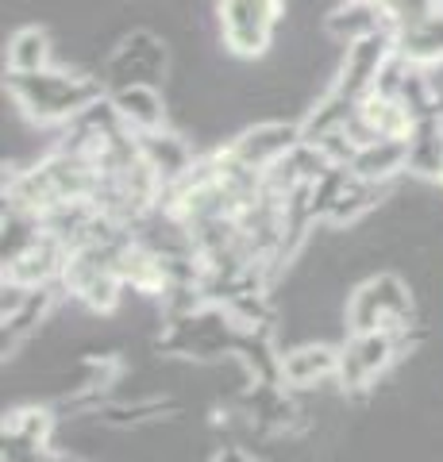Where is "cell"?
<instances>
[{
	"instance_id": "6da1fadb",
	"label": "cell",
	"mask_w": 443,
	"mask_h": 462,
	"mask_svg": "<svg viewBox=\"0 0 443 462\" xmlns=\"http://www.w3.org/2000/svg\"><path fill=\"white\" fill-rule=\"evenodd\" d=\"M5 89L27 120L39 127H66L105 97V81L81 69L47 66L35 74H8Z\"/></svg>"
},
{
	"instance_id": "7a4b0ae2",
	"label": "cell",
	"mask_w": 443,
	"mask_h": 462,
	"mask_svg": "<svg viewBox=\"0 0 443 462\" xmlns=\"http://www.w3.org/2000/svg\"><path fill=\"white\" fill-rule=\"evenodd\" d=\"M420 343L417 328H382V331H351L339 346V389L347 397H363L397 358Z\"/></svg>"
},
{
	"instance_id": "3957f363",
	"label": "cell",
	"mask_w": 443,
	"mask_h": 462,
	"mask_svg": "<svg viewBox=\"0 0 443 462\" xmlns=\"http://www.w3.org/2000/svg\"><path fill=\"white\" fill-rule=\"evenodd\" d=\"M285 16V0H217L220 42L232 58H263Z\"/></svg>"
},
{
	"instance_id": "277c9868",
	"label": "cell",
	"mask_w": 443,
	"mask_h": 462,
	"mask_svg": "<svg viewBox=\"0 0 443 462\" xmlns=\"http://www.w3.org/2000/svg\"><path fill=\"white\" fill-rule=\"evenodd\" d=\"M382 328H417L412 324V293L397 273H374L355 285L347 297V331Z\"/></svg>"
},
{
	"instance_id": "5b68a950",
	"label": "cell",
	"mask_w": 443,
	"mask_h": 462,
	"mask_svg": "<svg viewBox=\"0 0 443 462\" xmlns=\"http://www.w3.org/2000/svg\"><path fill=\"white\" fill-rule=\"evenodd\" d=\"M170 69V47L154 32L124 35L101 66L105 93L127 89V85H159Z\"/></svg>"
},
{
	"instance_id": "8992f818",
	"label": "cell",
	"mask_w": 443,
	"mask_h": 462,
	"mask_svg": "<svg viewBox=\"0 0 443 462\" xmlns=\"http://www.w3.org/2000/svg\"><path fill=\"white\" fill-rule=\"evenodd\" d=\"M390 58H393V27H382V32L351 42V47L343 51V62H339V74L332 81V89H339L351 100L370 97Z\"/></svg>"
},
{
	"instance_id": "52a82bcc",
	"label": "cell",
	"mask_w": 443,
	"mask_h": 462,
	"mask_svg": "<svg viewBox=\"0 0 443 462\" xmlns=\"http://www.w3.org/2000/svg\"><path fill=\"white\" fill-rule=\"evenodd\" d=\"M66 263H69V247L59 236H51L47 227H39L35 239H27L16 254L5 258V282H16L27 289L62 285Z\"/></svg>"
},
{
	"instance_id": "ba28073f",
	"label": "cell",
	"mask_w": 443,
	"mask_h": 462,
	"mask_svg": "<svg viewBox=\"0 0 443 462\" xmlns=\"http://www.w3.org/2000/svg\"><path fill=\"white\" fill-rule=\"evenodd\" d=\"M297 143H301V124H285V120H266V124H254L247 132H239L232 143H224L227 154L243 162L247 170H259L266 173L274 162H281Z\"/></svg>"
},
{
	"instance_id": "9c48e42d",
	"label": "cell",
	"mask_w": 443,
	"mask_h": 462,
	"mask_svg": "<svg viewBox=\"0 0 443 462\" xmlns=\"http://www.w3.org/2000/svg\"><path fill=\"white\" fill-rule=\"evenodd\" d=\"M290 393L293 389H285L281 382H251V389L239 401L243 416L259 431H293L301 424V409Z\"/></svg>"
},
{
	"instance_id": "30bf717a",
	"label": "cell",
	"mask_w": 443,
	"mask_h": 462,
	"mask_svg": "<svg viewBox=\"0 0 443 462\" xmlns=\"http://www.w3.org/2000/svg\"><path fill=\"white\" fill-rule=\"evenodd\" d=\"M281 385L285 389H312V385H324V382H336L339 378V346L332 343H301L293 351L281 355Z\"/></svg>"
},
{
	"instance_id": "8fae6325",
	"label": "cell",
	"mask_w": 443,
	"mask_h": 462,
	"mask_svg": "<svg viewBox=\"0 0 443 462\" xmlns=\"http://www.w3.org/2000/svg\"><path fill=\"white\" fill-rule=\"evenodd\" d=\"M139 154H143V162L154 170V178L162 181V189L178 185L185 173L193 170V162H197V151L189 147V139L178 135V132H170V127H159V132L139 135Z\"/></svg>"
},
{
	"instance_id": "7c38bea8",
	"label": "cell",
	"mask_w": 443,
	"mask_h": 462,
	"mask_svg": "<svg viewBox=\"0 0 443 462\" xmlns=\"http://www.w3.org/2000/svg\"><path fill=\"white\" fill-rule=\"evenodd\" d=\"M393 51L417 69L443 66V5L420 20L393 27Z\"/></svg>"
},
{
	"instance_id": "4fadbf2b",
	"label": "cell",
	"mask_w": 443,
	"mask_h": 462,
	"mask_svg": "<svg viewBox=\"0 0 443 462\" xmlns=\"http://www.w3.org/2000/svg\"><path fill=\"white\" fill-rule=\"evenodd\" d=\"M108 105L116 108L120 124L132 135H147L166 127V100L159 93V85H127V89L108 93Z\"/></svg>"
},
{
	"instance_id": "5bb4252c",
	"label": "cell",
	"mask_w": 443,
	"mask_h": 462,
	"mask_svg": "<svg viewBox=\"0 0 443 462\" xmlns=\"http://www.w3.org/2000/svg\"><path fill=\"white\" fill-rule=\"evenodd\" d=\"M390 193V185H378V181H366L359 173H351V166H343V178H339V189L336 200L328 208V227H343V224H355L363 220L370 208L382 205V197Z\"/></svg>"
},
{
	"instance_id": "9a60e30c",
	"label": "cell",
	"mask_w": 443,
	"mask_h": 462,
	"mask_svg": "<svg viewBox=\"0 0 443 462\" xmlns=\"http://www.w3.org/2000/svg\"><path fill=\"white\" fill-rule=\"evenodd\" d=\"M382 27H390V20H385V12L378 8V0H339L324 16V32L336 42H343V47L382 32Z\"/></svg>"
},
{
	"instance_id": "2e32d148",
	"label": "cell",
	"mask_w": 443,
	"mask_h": 462,
	"mask_svg": "<svg viewBox=\"0 0 443 462\" xmlns=\"http://www.w3.org/2000/svg\"><path fill=\"white\" fill-rule=\"evenodd\" d=\"M347 166H351V173H359L366 181L390 185L393 178L409 173V139H374L355 151Z\"/></svg>"
},
{
	"instance_id": "e0dca14e",
	"label": "cell",
	"mask_w": 443,
	"mask_h": 462,
	"mask_svg": "<svg viewBox=\"0 0 443 462\" xmlns=\"http://www.w3.org/2000/svg\"><path fill=\"white\" fill-rule=\"evenodd\" d=\"M62 285H42V289H32L23 300L12 312H5V358L16 355L20 346L27 343V336L39 328V320L51 312V305L59 300Z\"/></svg>"
},
{
	"instance_id": "ac0fdd59",
	"label": "cell",
	"mask_w": 443,
	"mask_h": 462,
	"mask_svg": "<svg viewBox=\"0 0 443 462\" xmlns=\"http://www.w3.org/2000/svg\"><path fill=\"white\" fill-rule=\"evenodd\" d=\"M355 108H359V100H351V97H343L339 89H328L317 105L309 108V116L301 120V139L305 143H324L328 135H339V132H347V124H351V116Z\"/></svg>"
},
{
	"instance_id": "d6986e66",
	"label": "cell",
	"mask_w": 443,
	"mask_h": 462,
	"mask_svg": "<svg viewBox=\"0 0 443 462\" xmlns=\"http://www.w3.org/2000/svg\"><path fill=\"white\" fill-rule=\"evenodd\" d=\"M409 173L424 181H436L443 173V132L432 112L420 116L409 132Z\"/></svg>"
},
{
	"instance_id": "ffe728a7",
	"label": "cell",
	"mask_w": 443,
	"mask_h": 462,
	"mask_svg": "<svg viewBox=\"0 0 443 462\" xmlns=\"http://www.w3.org/2000/svg\"><path fill=\"white\" fill-rule=\"evenodd\" d=\"M51 66V35L42 27H20L12 32L5 47V69L8 74H35Z\"/></svg>"
},
{
	"instance_id": "44dd1931",
	"label": "cell",
	"mask_w": 443,
	"mask_h": 462,
	"mask_svg": "<svg viewBox=\"0 0 443 462\" xmlns=\"http://www.w3.org/2000/svg\"><path fill=\"white\" fill-rule=\"evenodd\" d=\"M378 8L385 12V20H390V27H401V23H412L428 16L432 8H439L436 0H378Z\"/></svg>"
},
{
	"instance_id": "7402d4cb",
	"label": "cell",
	"mask_w": 443,
	"mask_h": 462,
	"mask_svg": "<svg viewBox=\"0 0 443 462\" xmlns=\"http://www.w3.org/2000/svg\"><path fill=\"white\" fill-rule=\"evenodd\" d=\"M5 462H81V458H69L62 451H54L51 443L42 447H27V443H5V451H0Z\"/></svg>"
},
{
	"instance_id": "603a6c76",
	"label": "cell",
	"mask_w": 443,
	"mask_h": 462,
	"mask_svg": "<svg viewBox=\"0 0 443 462\" xmlns=\"http://www.w3.org/2000/svg\"><path fill=\"white\" fill-rule=\"evenodd\" d=\"M212 462H259V458L247 455V451H243V447H220L217 458H212Z\"/></svg>"
},
{
	"instance_id": "cb8c5ba5",
	"label": "cell",
	"mask_w": 443,
	"mask_h": 462,
	"mask_svg": "<svg viewBox=\"0 0 443 462\" xmlns=\"http://www.w3.org/2000/svg\"><path fill=\"white\" fill-rule=\"evenodd\" d=\"M432 116H436V124H439V132H443V85H436V100H432Z\"/></svg>"
},
{
	"instance_id": "d4e9b609",
	"label": "cell",
	"mask_w": 443,
	"mask_h": 462,
	"mask_svg": "<svg viewBox=\"0 0 443 462\" xmlns=\"http://www.w3.org/2000/svg\"><path fill=\"white\" fill-rule=\"evenodd\" d=\"M436 185H439V193H443V173H439V178H436Z\"/></svg>"
},
{
	"instance_id": "484cf974",
	"label": "cell",
	"mask_w": 443,
	"mask_h": 462,
	"mask_svg": "<svg viewBox=\"0 0 443 462\" xmlns=\"http://www.w3.org/2000/svg\"><path fill=\"white\" fill-rule=\"evenodd\" d=\"M436 5H443V0H436Z\"/></svg>"
}]
</instances>
